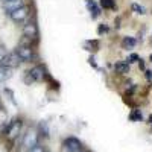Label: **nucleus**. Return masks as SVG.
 I'll list each match as a JSON object with an SVG mask.
<instances>
[{
	"instance_id": "nucleus-1",
	"label": "nucleus",
	"mask_w": 152,
	"mask_h": 152,
	"mask_svg": "<svg viewBox=\"0 0 152 152\" xmlns=\"http://www.w3.org/2000/svg\"><path fill=\"white\" fill-rule=\"evenodd\" d=\"M47 78V70L43 66H35L32 67L28 75H26V84H32V82H43Z\"/></svg>"
},
{
	"instance_id": "nucleus-2",
	"label": "nucleus",
	"mask_w": 152,
	"mask_h": 152,
	"mask_svg": "<svg viewBox=\"0 0 152 152\" xmlns=\"http://www.w3.org/2000/svg\"><path fill=\"white\" fill-rule=\"evenodd\" d=\"M8 15L11 17V20H12V21H15V23H24V21H26V20L29 18V15H31V8L24 5V6H21V8L15 9V11L9 12Z\"/></svg>"
},
{
	"instance_id": "nucleus-3",
	"label": "nucleus",
	"mask_w": 152,
	"mask_h": 152,
	"mask_svg": "<svg viewBox=\"0 0 152 152\" xmlns=\"http://www.w3.org/2000/svg\"><path fill=\"white\" fill-rule=\"evenodd\" d=\"M15 53L20 56L21 62H31V61L35 58L34 49H32V46H29V44H20V46H17Z\"/></svg>"
},
{
	"instance_id": "nucleus-4",
	"label": "nucleus",
	"mask_w": 152,
	"mask_h": 152,
	"mask_svg": "<svg viewBox=\"0 0 152 152\" xmlns=\"http://www.w3.org/2000/svg\"><path fill=\"white\" fill-rule=\"evenodd\" d=\"M23 34L26 38L29 40H37L38 38V26H37V21L35 20H26L23 24Z\"/></svg>"
},
{
	"instance_id": "nucleus-5",
	"label": "nucleus",
	"mask_w": 152,
	"mask_h": 152,
	"mask_svg": "<svg viewBox=\"0 0 152 152\" xmlns=\"http://www.w3.org/2000/svg\"><path fill=\"white\" fill-rule=\"evenodd\" d=\"M20 56L15 53V50L14 52H11V53H6L5 58L2 59V62H0V67H6V69H14V67H18L20 66Z\"/></svg>"
},
{
	"instance_id": "nucleus-6",
	"label": "nucleus",
	"mask_w": 152,
	"mask_h": 152,
	"mask_svg": "<svg viewBox=\"0 0 152 152\" xmlns=\"http://www.w3.org/2000/svg\"><path fill=\"white\" fill-rule=\"evenodd\" d=\"M38 145V134L37 131H28L26 134H24V138H23V149H26V151H31L32 148H35Z\"/></svg>"
},
{
	"instance_id": "nucleus-7",
	"label": "nucleus",
	"mask_w": 152,
	"mask_h": 152,
	"mask_svg": "<svg viewBox=\"0 0 152 152\" xmlns=\"http://www.w3.org/2000/svg\"><path fill=\"white\" fill-rule=\"evenodd\" d=\"M21 120H12L8 126H6V131H5V134H6V138H9V140H14L15 137H18V134H20V131H21Z\"/></svg>"
},
{
	"instance_id": "nucleus-8",
	"label": "nucleus",
	"mask_w": 152,
	"mask_h": 152,
	"mask_svg": "<svg viewBox=\"0 0 152 152\" xmlns=\"http://www.w3.org/2000/svg\"><path fill=\"white\" fill-rule=\"evenodd\" d=\"M64 148L67 152H82L84 146L76 137H67L64 140Z\"/></svg>"
},
{
	"instance_id": "nucleus-9",
	"label": "nucleus",
	"mask_w": 152,
	"mask_h": 152,
	"mask_svg": "<svg viewBox=\"0 0 152 152\" xmlns=\"http://www.w3.org/2000/svg\"><path fill=\"white\" fill-rule=\"evenodd\" d=\"M2 5H3V9L6 11V14H9V12L24 6L26 5V0H8V2H3Z\"/></svg>"
},
{
	"instance_id": "nucleus-10",
	"label": "nucleus",
	"mask_w": 152,
	"mask_h": 152,
	"mask_svg": "<svg viewBox=\"0 0 152 152\" xmlns=\"http://www.w3.org/2000/svg\"><path fill=\"white\" fill-rule=\"evenodd\" d=\"M129 67H131V64H129L128 61H117L116 64H114V70H116V73H119V75L128 73L129 72Z\"/></svg>"
},
{
	"instance_id": "nucleus-11",
	"label": "nucleus",
	"mask_w": 152,
	"mask_h": 152,
	"mask_svg": "<svg viewBox=\"0 0 152 152\" xmlns=\"http://www.w3.org/2000/svg\"><path fill=\"white\" fill-rule=\"evenodd\" d=\"M137 44V40L134 37H123V40H122V49L125 50H129V49H134Z\"/></svg>"
},
{
	"instance_id": "nucleus-12",
	"label": "nucleus",
	"mask_w": 152,
	"mask_h": 152,
	"mask_svg": "<svg viewBox=\"0 0 152 152\" xmlns=\"http://www.w3.org/2000/svg\"><path fill=\"white\" fill-rule=\"evenodd\" d=\"M8 78H11V69L0 67V81H5Z\"/></svg>"
},
{
	"instance_id": "nucleus-13",
	"label": "nucleus",
	"mask_w": 152,
	"mask_h": 152,
	"mask_svg": "<svg viewBox=\"0 0 152 152\" xmlns=\"http://www.w3.org/2000/svg\"><path fill=\"white\" fill-rule=\"evenodd\" d=\"M100 6L104 9H114L116 3H114V0H100Z\"/></svg>"
},
{
	"instance_id": "nucleus-14",
	"label": "nucleus",
	"mask_w": 152,
	"mask_h": 152,
	"mask_svg": "<svg viewBox=\"0 0 152 152\" xmlns=\"http://www.w3.org/2000/svg\"><path fill=\"white\" fill-rule=\"evenodd\" d=\"M131 9L135 11L137 14H146V9H145L143 6H140L138 3H132V5H131Z\"/></svg>"
},
{
	"instance_id": "nucleus-15",
	"label": "nucleus",
	"mask_w": 152,
	"mask_h": 152,
	"mask_svg": "<svg viewBox=\"0 0 152 152\" xmlns=\"http://www.w3.org/2000/svg\"><path fill=\"white\" fill-rule=\"evenodd\" d=\"M138 59H140V58H138L137 53H129V56H128V59H126V61H128L129 64H132V62H138Z\"/></svg>"
},
{
	"instance_id": "nucleus-16",
	"label": "nucleus",
	"mask_w": 152,
	"mask_h": 152,
	"mask_svg": "<svg viewBox=\"0 0 152 152\" xmlns=\"http://www.w3.org/2000/svg\"><path fill=\"white\" fill-rule=\"evenodd\" d=\"M107 31H108V29H107V26H105V24H100V26L97 28V34H99V35H102V34H105Z\"/></svg>"
},
{
	"instance_id": "nucleus-17",
	"label": "nucleus",
	"mask_w": 152,
	"mask_h": 152,
	"mask_svg": "<svg viewBox=\"0 0 152 152\" xmlns=\"http://www.w3.org/2000/svg\"><path fill=\"white\" fill-rule=\"evenodd\" d=\"M5 122H6V114L5 111L0 110V125H5Z\"/></svg>"
},
{
	"instance_id": "nucleus-18",
	"label": "nucleus",
	"mask_w": 152,
	"mask_h": 152,
	"mask_svg": "<svg viewBox=\"0 0 152 152\" xmlns=\"http://www.w3.org/2000/svg\"><path fill=\"white\" fill-rule=\"evenodd\" d=\"M5 55H6V49L3 46H0V62H2V59L5 58Z\"/></svg>"
},
{
	"instance_id": "nucleus-19",
	"label": "nucleus",
	"mask_w": 152,
	"mask_h": 152,
	"mask_svg": "<svg viewBox=\"0 0 152 152\" xmlns=\"http://www.w3.org/2000/svg\"><path fill=\"white\" fill-rule=\"evenodd\" d=\"M29 152H44V149H43L41 146H38V145H37V146H35V148H32Z\"/></svg>"
},
{
	"instance_id": "nucleus-20",
	"label": "nucleus",
	"mask_w": 152,
	"mask_h": 152,
	"mask_svg": "<svg viewBox=\"0 0 152 152\" xmlns=\"http://www.w3.org/2000/svg\"><path fill=\"white\" fill-rule=\"evenodd\" d=\"M146 78H148V81L152 82V72L151 70H146Z\"/></svg>"
},
{
	"instance_id": "nucleus-21",
	"label": "nucleus",
	"mask_w": 152,
	"mask_h": 152,
	"mask_svg": "<svg viewBox=\"0 0 152 152\" xmlns=\"http://www.w3.org/2000/svg\"><path fill=\"white\" fill-rule=\"evenodd\" d=\"M138 67H140L142 70H145V61L143 59H138Z\"/></svg>"
},
{
	"instance_id": "nucleus-22",
	"label": "nucleus",
	"mask_w": 152,
	"mask_h": 152,
	"mask_svg": "<svg viewBox=\"0 0 152 152\" xmlns=\"http://www.w3.org/2000/svg\"><path fill=\"white\" fill-rule=\"evenodd\" d=\"M88 61H90V64H91L93 67H96V69H97V66H96V62H94V58H93V56H90V59H88Z\"/></svg>"
},
{
	"instance_id": "nucleus-23",
	"label": "nucleus",
	"mask_w": 152,
	"mask_h": 152,
	"mask_svg": "<svg viewBox=\"0 0 152 152\" xmlns=\"http://www.w3.org/2000/svg\"><path fill=\"white\" fill-rule=\"evenodd\" d=\"M0 2H2V3H3V2H8V0H0Z\"/></svg>"
},
{
	"instance_id": "nucleus-24",
	"label": "nucleus",
	"mask_w": 152,
	"mask_h": 152,
	"mask_svg": "<svg viewBox=\"0 0 152 152\" xmlns=\"http://www.w3.org/2000/svg\"><path fill=\"white\" fill-rule=\"evenodd\" d=\"M149 59H151V61H152V55H151V58H149Z\"/></svg>"
}]
</instances>
